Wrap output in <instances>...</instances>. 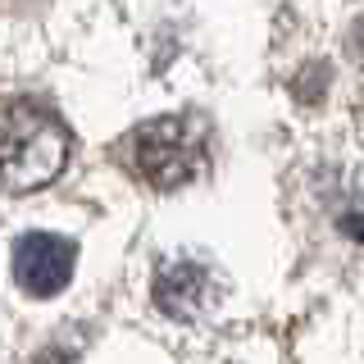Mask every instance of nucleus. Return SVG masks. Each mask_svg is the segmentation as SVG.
I'll return each mask as SVG.
<instances>
[{
    "label": "nucleus",
    "instance_id": "obj_1",
    "mask_svg": "<svg viewBox=\"0 0 364 364\" xmlns=\"http://www.w3.org/2000/svg\"><path fill=\"white\" fill-rule=\"evenodd\" d=\"M68 164V132L41 105L0 109V191H37L50 187Z\"/></svg>",
    "mask_w": 364,
    "mask_h": 364
},
{
    "label": "nucleus",
    "instance_id": "obj_2",
    "mask_svg": "<svg viewBox=\"0 0 364 364\" xmlns=\"http://www.w3.org/2000/svg\"><path fill=\"white\" fill-rule=\"evenodd\" d=\"M128 155H132V168L151 187L159 191L187 187L205 168V128L200 119H187V114H164V119L141 123L128 136Z\"/></svg>",
    "mask_w": 364,
    "mask_h": 364
},
{
    "label": "nucleus",
    "instance_id": "obj_3",
    "mask_svg": "<svg viewBox=\"0 0 364 364\" xmlns=\"http://www.w3.org/2000/svg\"><path fill=\"white\" fill-rule=\"evenodd\" d=\"M77 246L55 232H28L14 246V278L28 296H55L73 278Z\"/></svg>",
    "mask_w": 364,
    "mask_h": 364
},
{
    "label": "nucleus",
    "instance_id": "obj_4",
    "mask_svg": "<svg viewBox=\"0 0 364 364\" xmlns=\"http://www.w3.org/2000/svg\"><path fill=\"white\" fill-rule=\"evenodd\" d=\"M155 301L173 318H200L214 305V278L196 259H168L155 273Z\"/></svg>",
    "mask_w": 364,
    "mask_h": 364
}]
</instances>
